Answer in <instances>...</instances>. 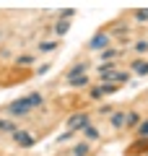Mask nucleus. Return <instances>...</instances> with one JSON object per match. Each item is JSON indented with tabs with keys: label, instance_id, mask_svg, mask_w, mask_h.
Wrapping results in <instances>:
<instances>
[{
	"label": "nucleus",
	"instance_id": "obj_13",
	"mask_svg": "<svg viewBox=\"0 0 148 156\" xmlns=\"http://www.w3.org/2000/svg\"><path fill=\"white\" fill-rule=\"evenodd\" d=\"M138 133H140V138H148V120L140 125V128H138Z\"/></svg>",
	"mask_w": 148,
	"mask_h": 156
},
{
	"label": "nucleus",
	"instance_id": "obj_8",
	"mask_svg": "<svg viewBox=\"0 0 148 156\" xmlns=\"http://www.w3.org/2000/svg\"><path fill=\"white\" fill-rule=\"evenodd\" d=\"M68 83H70V86H86V83H88V78H86V76H78V78H70Z\"/></svg>",
	"mask_w": 148,
	"mask_h": 156
},
{
	"label": "nucleus",
	"instance_id": "obj_16",
	"mask_svg": "<svg viewBox=\"0 0 148 156\" xmlns=\"http://www.w3.org/2000/svg\"><path fill=\"white\" fill-rule=\"evenodd\" d=\"M135 50H138V52H146V50H148V42H138Z\"/></svg>",
	"mask_w": 148,
	"mask_h": 156
},
{
	"label": "nucleus",
	"instance_id": "obj_2",
	"mask_svg": "<svg viewBox=\"0 0 148 156\" xmlns=\"http://www.w3.org/2000/svg\"><path fill=\"white\" fill-rule=\"evenodd\" d=\"M68 128H70V133H73V130H78V128H88V115L70 117V120H68Z\"/></svg>",
	"mask_w": 148,
	"mask_h": 156
},
{
	"label": "nucleus",
	"instance_id": "obj_10",
	"mask_svg": "<svg viewBox=\"0 0 148 156\" xmlns=\"http://www.w3.org/2000/svg\"><path fill=\"white\" fill-rule=\"evenodd\" d=\"M29 101H31V107H42V96H39V94H31Z\"/></svg>",
	"mask_w": 148,
	"mask_h": 156
},
{
	"label": "nucleus",
	"instance_id": "obj_5",
	"mask_svg": "<svg viewBox=\"0 0 148 156\" xmlns=\"http://www.w3.org/2000/svg\"><path fill=\"white\" fill-rule=\"evenodd\" d=\"M83 68H86V65H73L70 70H68V81H70V78H78V76H86Z\"/></svg>",
	"mask_w": 148,
	"mask_h": 156
},
{
	"label": "nucleus",
	"instance_id": "obj_17",
	"mask_svg": "<svg viewBox=\"0 0 148 156\" xmlns=\"http://www.w3.org/2000/svg\"><path fill=\"white\" fill-rule=\"evenodd\" d=\"M135 16H138V21H148V11H138Z\"/></svg>",
	"mask_w": 148,
	"mask_h": 156
},
{
	"label": "nucleus",
	"instance_id": "obj_9",
	"mask_svg": "<svg viewBox=\"0 0 148 156\" xmlns=\"http://www.w3.org/2000/svg\"><path fill=\"white\" fill-rule=\"evenodd\" d=\"M73 154H76V156H88V146H86V143L76 146V148H73Z\"/></svg>",
	"mask_w": 148,
	"mask_h": 156
},
{
	"label": "nucleus",
	"instance_id": "obj_1",
	"mask_svg": "<svg viewBox=\"0 0 148 156\" xmlns=\"http://www.w3.org/2000/svg\"><path fill=\"white\" fill-rule=\"evenodd\" d=\"M29 109H31V101H29V99H18V101H13V104L8 107V112H11L13 117H18V115H26Z\"/></svg>",
	"mask_w": 148,
	"mask_h": 156
},
{
	"label": "nucleus",
	"instance_id": "obj_4",
	"mask_svg": "<svg viewBox=\"0 0 148 156\" xmlns=\"http://www.w3.org/2000/svg\"><path fill=\"white\" fill-rule=\"evenodd\" d=\"M13 138H16L21 146H26V148H29V146H34V138H31L29 133H23V130H16V133H13Z\"/></svg>",
	"mask_w": 148,
	"mask_h": 156
},
{
	"label": "nucleus",
	"instance_id": "obj_3",
	"mask_svg": "<svg viewBox=\"0 0 148 156\" xmlns=\"http://www.w3.org/2000/svg\"><path fill=\"white\" fill-rule=\"evenodd\" d=\"M107 42H109V39H107V34L101 31V34H96V37L88 42V47H91V50H101V47H107Z\"/></svg>",
	"mask_w": 148,
	"mask_h": 156
},
{
	"label": "nucleus",
	"instance_id": "obj_7",
	"mask_svg": "<svg viewBox=\"0 0 148 156\" xmlns=\"http://www.w3.org/2000/svg\"><path fill=\"white\" fill-rule=\"evenodd\" d=\"M125 122H127V117L122 115V112H117V115L112 117V125H115V128H122V125H125Z\"/></svg>",
	"mask_w": 148,
	"mask_h": 156
},
{
	"label": "nucleus",
	"instance_id": "obj_12",
	"mask_svg": "<svg viewBox=\"0 0 148 156\" xmlns=\"http://www.w3.org/2000/svg\"><path fill=\"white\" fill-rule=\"evenodd\" d=\"M86 135H88V138L93 140V138H99V130H96V128H91V125H88V128H86Z\"/></svg>",
	"mask_w": 148,
	"mask_h": 156
},
{
	"label": "nucleus",
	"instance_id": "obj_14",
	"mask_svg": "<svg viewBox=\"0 0 148 156\" xmlns=\"http://www.w3.org/2000/svg\"><path fill=\"white\" fill-rule=\"evenodd\" d=\"M55 42H44V44H42V52H52V50H55Z\"/></svg>",
	"mask_w": 148,
	"mask_h": 156
},
{
	"label": "nucleus",
	"instance_id": "obj_6",
	"mask_svg": "<svg viewBox=\"0 0 148 156\" xmlns=\"http://www.w3.org/2000/svg\"><path fill=\"white\" fill-rule=\"evenodd\" d=\"M132 68H135V73H138V76H148V62L138 60V62H135V65H132Z\"/></svg>",
	"mask_w": 148,
	"mask_h": 156
},
{
	"label": "nucleus",
	"instance_id": "obj_18",
	"mask_svg": "<svg viewBox=\"0 0 148 156\" xmlns=\"http://www.w3.org/2000/svg\"><path fill=\"white\" fill-rule=\"evenodd\" d=\"M115 55H117L115 50H104V60H109V57H115Z\"/></svg>",
	"mask_w": 148,
	"mask_h": 156
},
{
	"label": "nucleus",
	"instance_id": "obj_11",
	"mask_svg": "<svg viewBox=\"0 0 148 156\" xmlns=\"http://www.w3.org/2000/svg\"><path fill=\"white\" fill-rule=\"evenodd\" d=\"M68 29H70V23H68V21H60V23H57V34H65Z\"/></svg>",
	"mask_w": 148,
	"mask_h": 156
},
{
	"label": "nucleus",
	"instance_id": "obj_15",
	"mask_svg": "<svg viewBox=\"0 0 148 156\" xmlns=\"http://www.w3.org/2000/svg\"><path fill=\"white\" fill-rule=\"evenodd\" d=\"M0 130H16V128H13V122H8V120H0Z\"/></svg>",
	"mask_w": 148,
	"mask_h": 156
}]
</instances>
